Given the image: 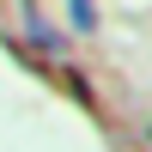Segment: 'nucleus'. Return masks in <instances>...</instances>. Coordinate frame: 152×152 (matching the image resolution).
I'll return each instance as SVG.
<instances>
[{"label": "nucleus", "mask_w": 152, "mask_h": 152, "mask_svg": "<svg viewBox=\"0 0 152 152\" xmlns=\"http://www.w3.org/2000/svg\"><path fill=\"white\" fill-rule=\"evenodd\" d=\"M24 31H31V43H43V55H61V37L49 31V18L37 6H24Z\"/></svg>", "instance_id": "nucleus-1"}, {"label": "nucleus", "mask_w": 152, "mask_h": 152, "mask_svg": "<svg viewBox=\"0 0 152 152\" xmlns=\"http://www.w3.org/2000/svg\"><path fill=\"white\" fill-rule=\"evenodd\" d=\"M67 24L73 31H97V0H67Z\"/></svg>", "instance_id": "nucleus-2"}]
</instances>
